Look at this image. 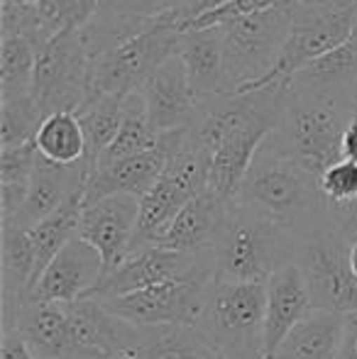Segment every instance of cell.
Instances as JSON below:
<instances>
[{
    "label": "cell",
    "instance_id": "6da1fadb",
    "mask_svg": "<svg viewBox=\"0 0 357 359\" xmlns=\"http://www.w3.org/2000/svg\"><path fill=\"white\" fill-rule=\"evenodd\" d=\"M289 86L218 95L198 105L189 133L210 154L208 194L233 203L257 149L274 133Z\"/></svg>",
    "mask_w": 357,
    "mask_h": 359
},
{
    "label": "cell",
    "instance_id": "7a4b0ae2",
    "mask_svg": "<svg viewBox=\"0 0 357 359\" xmlns=\"http://www.w3.org/2000/svg\"><path fill=\"white\" fill-rule=\"evenodd\" d=\"M235 201L299 242L335 227V208L321 191L318 176L276 149L269 137L255 154Z\"/></svg>",
    "mask_w": 357,
    "mask_h": 359
},
{
    "label": "cell",
    "instance_id": "3957f363",
    "mask_svg": "<svg viewBox=\"0 0 357 359\" xmlns=\"http://www.w3.org/2000/svg\"><path fill=\"white\" fill-rule=\"evenodd\" d=\"M350 123V100L301 93L289 86L279 123L269 140L276 149L321 179L328 166L343 159V135Z\"/></svg>",
    "mask_w": 357,
    "mask_h": 359
},
{
    "label": "cell",
    "instance_id": "277c9868",
    "mask_svg": "<svg viewBox=\"0 0 357 359\" xmlns=\"http://www.w3.org/2000/svg\"><path fill=\"white\" fill-rule=\"evenodd\" d=\"M299 245L294 235L233 201L213 250L215 271L230 281H267L276 269L296 262Z\"/></svg>",
    "mask_w": 357,
    "mask_h": 359
},
{
    "label": "cell",
    "instance_id": "5b68a950",
    "mask_svg": "<svg viewBox=\"0 0 357 359\" xmlns=\"http://www.w3.org/2000/svg\"><path fill=\"white\" fill-rule=\"evenodd\" d=\"M296 3L284 0L264 13L228 20L220 27L228 62V95L248 93L276 67L294 25Z\"/></svg>",
    "mask_w": 357,
    "mask_h": 359
},
{
    "label": "cell",
    "instance_id": "8992f818",
    "mask_svg": "<svg viewBox=\"0 0 357 359\" xmlns=\"http://www.w3.org/2000/svg\"><path fill=\"white\" fill-rule=\"evenodd\" d=\"M267 281H230L215 274L198 330L230 359H264Z\"/></svg>",
    "mask_w": 357,
    "mask_h": 359
},
{
    "label": "cell",
    "instance_id": "52a82bcc",
    "mask_svg": "<svg viewBox=\"0 0 357 359\" xmlns=\"http://www.w3.org/2000/svg\"><path fill=\"white\" fill-rule=\"evenodd\" d=\"M357 29V18L345 0L323 3H296L294 25L286 39L276 67L252 90L269 86H289L291 79L311 62L343 47Z\"/></svg>",
    "mask_w": 357,
    "mask_h": 359
},
{
    "label": "cell",
    "instance_id": "ba28073f",
    "mask_svg": "<svg viewBox=\"0 0 357 359\" xmlns=\"http://www.w3.org/2000/svg\"><path fill=\"white\" fill-rule=\"evenodd\" d=\"M215 274V264H208L181 279L100 303L140 327H198Z\"/></svg>",
    "mask_w": 357,
    "mask_h": 359
},
{
    "label": "cell",
    "instance_id": "9c48e42d",
    "mask_svg": "<svg viewBox=\"0 0 357 359\" xmlns=\"http://www.w3.org/2000/svg\"><path fill=\"white\" fill-rule=\"evenodd\" d=\"M90 93V54L81 32L49 39L37 52L32 98L44 118L76 113Z\"/></svg>",
    "mask_w": 357,
    "mask_h": 359
},
{
    "label": "cell",
    "instance_id": "30bf717a",
    "mask_svg": "<svg viewBox=\"0 0 357 359\" xmlns=\"http://www.w3.org/2000/svg\"><path fill=\"white\" fill-rule=\"evenodd\" d=\"M296 264L316 311L357 316V279L350 269V242L338 225L301 242Z\"/></svg>",
    "mask_w": 357,
    "mask_h": 359
},
{
    "label": "cell",
    "instance_id": "8fae6325",
    "mask_svg": "<svg viewBox=\"0 0 357 359\" xmlns=\"http://www.w3.org/2000/svg\"><path fill=\"white\" fill-rule=\"evenodd\" d=\"M208 264H215L213 255H181V252L164 250V247H144V250L130 252L128 259L115 271H110L88 298L110 301V298L128 296L142 288L189 276Z\"/></svg>",
    "mask_w": 357,
    "mask_h": 359
},
{
    "label": "cell",
    "instance_id": "7c38bea8",
    "mask_svg": "<svg viewBox=\"0 0 357 359\" xmlns=\"http://www.w3.org/2000/svg\"><path fill=\"white\" fill-rule=\"evenodd\" d=\"M137 220L140 198L135 196H105L93 203H83L79 237L100 255L103 279L128 259L137 232Z\"/></svg>",
    "mask_w": 357,
    "mask_h": 359
},
{
    "label": "cell",
    "instance_id": "4fadbf2b",
    "mask_svg": "<svg viewBox=\"0 0 357 359\" xmlns=\"http://www.w3.org/2000/svg\"><path fill=\"white\" fill-rule=\"evenodd\" d=\"M100 281H103V259L88 242L76 235L52 259L29 298L44 303H79L88 298Z\"/></svg>",
    "mask_w": 357,
    "mask_h": 359
},
{
    "label": "cell",
    "instance_id": "5bb4252c",
    "mask_svg": "<svg viewBox=\"0 0 357 359\" xmlns=\"http://www.w3.org/2000/svg\"><path fill=\"white\" fill-rule=\"evenodd\" d=\"M140 93H142L144 105H147L149 123L157 130L159 137L189 128L201 105L194 90H191L189 76H186L179 54L167 59L157 72L149 76Z\"/></svg>",
    "mask_w": 357,
    "mask_h": 359
},
{
    "label": "cell",
    "instance_id": "9a60e30c",
    "mask_svg": "<svg viewBox=\"0 0 357 359\" xmlns=\"http://www.w3.org/2000/svg\"><path fill=\"white\" fill-rule=\"evenodd\" d=\"M88 171L83 164L76 166H59L47 161L44 156H37L34 174L29 181V191L25 205L10 222L3 225L18 227V230H32L49 215H54L59 208L69 203L76 196H86Z\"/></svg>",
    "mask_w": 357,
    "mask_h": 359
},
{
    "label": "cell",
    "instance_id": "2e32d148",
    "mask_svg": "<svg viewBox=\"0 0 357 359\" xmlns=\"http://www.w3.org/2000/svg\"><path fill=\"white\" fill-rule=\"evenodd\" d=\"M316 313L309 286L299 264L276 269L267 279V313H264V359H274L281 342L299 323Z\"/></svg>",
    "mask_w": 357,
    "mask_h": 359
},
{
    "label": "cell",
    "instance_id": "e0dca14e",
    "mask_svg": "<svg viewBox=\"0 0 357 359\" xmlns=\"http://www.w3.org/2000/svg\"><path fill=\"white\" fill-rule=\"evenodd\" d=\"M3 330H18L37 359H79L67 303L25 301L15 320Z\"/></svg>",
    "mask_w": 357,
    "mask_h": 359
},
{
    "label": "cell",
    "instance_id": "ac0fdd59",
    "mask_svg": "<svg viewBox=\"0 0 357 359\" xmlns=\"http://www.w3.org/2000/svg\"><path fill=\"white\" fill-rule=\"evenodd\" d=\"M179 57L198 103L228 95V62L220 27L186 29Z\"/></svg>",
    "mask_w": 357,
    "mask_h": 359
},
{
    "label": "cell",
    "instance_id": "d6986e66",
    "mask_svg": "<svg viewBox=\"0 0 357 359\" xmlns=\"http://www.w3.org/2000/svg\"><path fill=\"white\" fill-rule=\"evenodd\" d=\"M225 210L228 203L215 198L213 194L189 201L154 247H164L181 255H213L215 242L223 230Z\"/></svg>",
    "mask_w": 357,
    "mask_h": 359
},
{
    "label": "cell",
    "instance_id": "ffe728a7",
    "mask_svg": "<svg viewBox=\"0 0 357 359\" xmlns=\"http://www.w3.org/2000/svg\"><path fill=\"white\" fill-rule=\"evenodd\" d=\"M167 166V147L159 144L149 151H142L137 156H130L125 161L110 166H100L93 171L86 186V201L83 203H93L105 196H135L142 198L164 174Z\"/></svg>",
    "mask_w": 357,
    "mask_h": 359
},
{
    "label": "cell",
    "instance_id": "44dd1931",
    "mask_svg": "<svg viewBox=\"0 0 357 359\" xmlns=\"http://www.w3.org/2000/svg\"><path fill=\"white\" fill-rule=\"evenodd\" d=\"M291 88L311 95L350 100L357 90V29L343 44L325 57L311 62L291 79Z\"/></svg>",
    "mask_w": 357,
    "mask_h": 359
},
{
    "label": "cell",
    "instance_id": "7402d4cb",
    "mask_svg": "<svg viewBox=\"0 0 357 359\" xmlns=\"http://www.w3.org/2000/svg\"><path fill=\"white\" fill-rule=\"evenodd\" d=\"M348 316L316 311L289 332L274 359H338Z\"/></svg>",
    "mask_w": 357,
    "mask_h": 359
},
{
    "label": "cell",
    "instance_id": "603a6c76",
    "mask_svg": "<svg viewBox=\"0 0 357 359\" xmlns=\"http://www.w3.org/2000/svg\"><path fill=\"white\" fill-rule=\"evenodd\" d=\"M125 100L128 98H118V95H105V93H88L83 105L76 110L79 120H81L83 135H86V159H83V166L88 171V179L93 176L103 151L113 144L115 135H118L120 125H123Z\"/></svg>",
    "mask_w": 357,
    "mask_h": 359
},
{
    "label": "cell",
    "instance_id": "cb8c5ba5",
    "mask_svg": "<svg viewBox=\"0 0 357 359\" xmlns=\"http://www.w3.org/2000/svg\"><path fill=\"white\" fill-rule=\"evenodd\" d=\"M189 196L179 189L177 184H172L169 179H159L147 194L140 198V220H137V232H135L133 250H144V247H154L157 240L169 230L177 215L184 210V205L189 203Z\"/></svg>",
    "mask_w": 357,
    "mask_h": 359
},
{
    "label": "cell",
    "instance_id": "d4e9b609",
    "mask_svg": "<svg viewBox=\"0 0 357 359\" xmlns=\"http://www.w3.org/2000/svg\"><path fill=\"white\" fill-rule=\"evenodd\" d=\"M135 359H230L198 327H147Z\"/></svg>",
    "mask_w": 357,
    "mask_h": 359
},
{
    "label": "cell",
    "instance_id": "484cf974",
    "mask_svg": "<svg viewBox=\"0 0 357 359\" xmlns=\"http://www.w3.org/2000/svg\"><path fill=\"white\" fill-rule=\"evenodd\" d=\"M83 201H86V196H76V198H72L54 215H49L47 220L34 225L32 230H27L29 242L34 247V264H37L34 266V288H37L39 279L47 271V266L52 264L54 257L79 235V220H81Z\"/></svg>",
    "mask_w": 357,
    "mask_h": 359
},
{
    "label": "cell",
    "instance_id": "4316f807",
    "mask_svg": "<svg viewBox=\"0 0 357 359\" xmlns=\"http://www.w3.org/2000/svg\"><path fill=\"white\" fill-rule=\"evenodd\" d=\"M34 144L39 156L59 166H76L86 159V135L76 113H54L44 118Z\"/></svg>",
    "mask_w": 357,
    "mask_h": 359
},
{
    "label": "cell",
    "instance_id": "83f0119b",
    "mask_svg": "<svg viewBox=\"0 0 357 359\" xmlns=\"http://www.w3.org/2000/svg\"><path fill=\"white\" fill-rule=\"evenodd\" d=\"M159 135L157 130L152 128L147 115V105H144L142 93H133L128 100H125V118L123 125H120L118 135H115L113 144L103 151L98 166H110L118 164V161H125L130 156H137L142 151H149L159 144Z\"/></svg>",
    "mask_w": 357,
    "mask_h": 359
},
{
    "label": "cell",
    "instance_id": "f1b7e54d",
    "mask_svg": "<svg viewBox=\"0 0 357 359\" xmlns=\"http://www.w3.org/2000/svg\"><path fill=\"white\" fill-rule=\"evenodd\" d=\"M37 156L39 151L34 142L0 149V215H3V222L13 220L25 205Z\"/></svg>",
    "mask_w": 357,
    "mask_h": 359
},
{
    "label": "cell",
    "instance_id": "f546056e",
    "mask_svg": "<svg viewBox=\"0 0 357 359\" xmlns=\"http://www.w3.org/2000/svg\"><path fill=\"white\" fill-rule=\"evenodd\" d=\"M37 47L15 34H0V100L32 93Z\"/></svg>",
    "mask_w": 357,
    "mask_h": 359
},
{
    "label": "cell",
    "instance_id": "4dcf8cb0",
    "mask_svg": "<svg viewBox=\"0 0 357 359\" xmlns=\"http://www.w3.org/2000/svg\"><path fill=\"white\" fill-rule=\"evenodd\" d=\"M100 0H39L37 18L44 42L67 32H81L95 18Z\"/></svg>",
    "mask_w": 357,
    "mask_h": 359
},
{
    "label": "cell",
    "instance_id": "1f68e13d",
    "mask_svg": "<svg viewBox=\"0 0 357 359\" xmlns=\"http://www.w3.org/2000/svg\"><path fill=\"white\" fill-rule=\"evenodd\" d=\"M44 115L39 113L32 93L13 100H0V149L34 142Z\"/></svg>",
    "mask_w": 357,
    "mask_h": 359
},
{
    "label": "cell",
    "instance_id": "d6a6232c",
    "mask_svg": "<svg viewBox=\"0 0 357 359\" xmlns=\"http://www.w3.org/2000/svg\"><path fill=\"white\" fill-rule=\"evenodd\" d=\"M321 191L333 208L357 203V161L340 159L321 174Z\"/></svg>",
    "mask_w": 357,
    "mask_h": 359
},
{
    "label": "cell",
    "instance_id": "836d02e7",
    "mask_svg": "<svg viewBox=\"0 0 357 359\" xmlns=\"http://www.w3.org/2000/svg\"><path fill=\"white\" fill-rule=\"evenodd\" d=\"M189 0H100V8L128 18H164L177 13Z\"/></svg>",
    "mask_w": 357,
    "mask_h": 359
},
{
    "label": "cell",
    "instance_id": "e575fe53",
    "mask_svg": "<svg viewBox=\"0 0 357 359\" xmlns=\"http://www.w3.org/2000/svg\"><path fill=\"white\" fill-rule=\"evenodd\" d=\"M228 3H233V0H189L184 8H179L177 13L167 15V18L174 20V22L186 32L194 20H198L201 15L210 13V10H215V8H223V5H228Z\"/></svg>",
    "mask_w": 357,
    "mask_h": 359
},
{
    "label": "cell",
    "instance_id": "d590c367",
    "mask_svg": "<svg viewBox=\"0 0 357 359\" xmlns=\"http://www.w3.org/2000/svg\"><path fill=\"white\" fill-rule=\"evenodd\" d=\"M0 359H37L27 342L20 337L18 330H3V340H0Z\"/></svg>",
    "mask_w": 357,
    "mask_h": 359
},
{
    "label": "cell",
    "instance_id": "8d00e7d4",
    "mask_svg": "<svg viewBox=\"0 0 357 359\" xmlns=\"http://www.w3.org/2000/svg\"><path fill=\"white\" fill-rule=\"evenodd\" d=\"M335 225L348 237V242H357V203L335 208Z\"/></svg>",
    "mask_w": 357,
    "mask_h": 359
},
{
    "label": "cell",
    "instance_id": "74e56055",
    "mask_svg": "<svg viewBox=\"0 0 357 359\" xmlns=\"http://www.w3.org/2000/svg\"><path fill=\"white\" fill-rule=\"evenodd\" d=\"M338 359H357V316H348L343 347H340Z\"/></svg>",
    "mask_w": 357,
    "mask_h": 359
},
{
    "label": "cell",
    "instance_id": "f35d334b",
    "mask_svg": "<svg viewBox=\"0 0 357 359\" xmlns=\"http://www.w3.org/2000/svg\"><path fill=\"white\" fill-rule=\"evenodd\" d=\"M343 159L357 161V120L350 123V128L343 135Z\"/></svg>",
    "mask_w": 357,
    "mask_h": 359
},
{
    "label": "cell",
    "instance_id": "ab89813d",
    "mask_svg": "<svg viewBox=\"0 0 357 359\" xmlns=\"http://www.w3.org/2000/svg\"><path fill=\"white\" fill-rule=\"evenodd\" d=\"M39 0H0V5H20V8H34Z\"/></svg>",
    "mask_w": 357,
    "mask_h": 359
},
{
    "label": "cell",
    "instance_id": "60d3db41",
    "mask_svg": "<svg viewBox=\"0 0 357 359\" xmlns=\"http://www.w3.org/2000/svg\"><path fill=\"white\" fill-rule=\"evenodd\" d=\"M350 269L357 279V242H350Z\"/></svg>",
    "mask_w": 357,
    "mask_h": 359
},
{
    "label": "cell",
    "instance_id": "b9f144b4",
    "mask_svg": "<svg viewBox=\"0 0 357 359\" xmlns=\"http://www.w3.org/2000/svg\"><path fill=\"white\" fill-rule=\"evenodd\" d=\"M350 110H353V120H357V90L353 93V98H350Z\"/></svg>",
    "mask_w": 357,
    "mask_h": 359
},
{
    "label": "cell",
    "instance_id": "7bdbcfd3",
    "mask_svg": "<svg viewBox=\"0 0 357 359\" xmlns=\"http://www.w3.org/2000/svg\"><path fill=\"white\" fill-rule=\"evenodd\" d=\"M345 3L350 5V10H353V13H355V18H357V0H345Z\"/></svg>",
    "mask_w": 357,
    "mask_h": 359
},
{
    "label": "cell",
    "instance_id": "ee69618b",
    "mask_svg": "<svg viewBox=\"0 0 357 359\" xmlns=\"http://www.w3.org/2000/svg\"><path fill=\"white\" fill-rule=\"evenodd\" d=\"M294 3H301V5H306V3H323V0H294Z\"/></svg>",
    "mask_w": 357,
    "mask_h": 359
}]
</instances>
